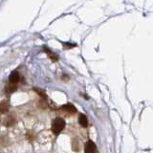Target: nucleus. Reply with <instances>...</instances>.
I'll use <instances>...</instances> for the list:
<instances>
[{
    "label": "nucleus",
    "instance_id": "1",
    "mask_svg": "<svg viewBox=\"0 0 153 153\" xmlns=\"http://www.w3.org/2000/svg\"><path fill=\"white\" fill-rule=\"evenodd\" d=\"M65 127V121L61 118H56L52 123V130L55 134H59Z\"/></svg>",
    "mask_w": 153,
    "mask_h": 153
},
{
    "label": "nucleus",
    "instance_id": "2",
    "mask_svg": "<svg viewBox=\"0 0 153 153\" xmlns=\"http://www.w3.org/2000/svg\"><path fill=\"white\" fill-rule=\"evenodd\" d=\"M97 146L94 143L93 141L89 140L87 143H86L85 146V153H97Z\"/></svg>",
    "mask_w": 153,
    "mask_h": 153
},
{
    "label": "nucleus",
    "instance_id": "3",
    "mask_svg": "<svg viewBox=\"0 0 153 153\" xmlns=\"http://www.w3.org/2000/svg\"><path fill=\"white\" fill-rule=\"evenodd\" d=\"M60 109L64 110V111L68 112V113H71V114H75L76 112V108L72 103H66L65 105H63V106H61Z\"/></svg>",
    "mask_w": 153,
    "mask_h": 153
},
{
    "label": "nucleus",
    "instance_id": "4",
    "mask_svg": "<svg viewBox=\"0 0 153 153\" xmlns=\"http://www.w3.org/2000/svg\"><path fill=\"white\" fill-rule=\"evenodd\" d=\"M10 105H9V102L8 100H3V102H0V113L5 114L9 111Z\"/></svg>",
    "mask_w": 153,
    "mask_h": 153
},
{
    "label": "nucleus",
    "instance_id": "5",
    "mask_svg": "<svg viewBox=\"0 0 153 153\" xmlns=\"http://www.w3.org/2000/svg\"><path fill=\"white\" fill-rule=\"evenodd\" d=\"M19 74L17 73L16 71H13V73L10 76V83H13V84H16L19 80Z\"/></svg>",
    "mask_w": 153,
    "mask_h": 153
},
{
    "label": "nucleus",
    "instance_id": "6",
    "mask_svg": "<svg viewBox=\"0 0 153 153\" xmlns=\"http://www.w3.org/2000/svg\"><path fill=\"white\" fill-rule=\"evenodd\" d=\"M79 124H80L81 126H83V127H86V126H87L88 121H87V118H86L85 115H83V114H80V115H79Z\"/></svg>",
    "mask_w": 153,
    "mask_h": 153
},
{
    "label": "nucleus",
    "instance_id": "7",
    "mask_svg": "<svg viewBox=\"0 0 153 153\" xmlns=\"http://www.w3.org/2000/svg\"><path fill=\"white\" fill-rule=\"evenodd\" d=\"M16 90V84H13V83H10L6 86V92L7 93H13L14 92V91Z\"/></svg>",
    "mask_w": 153,
    "mask_h": 153
},
{
    "label": "nucleus",
    "instance_id": "8",
    "mask_svg": "<svg viewBox=\"0 0 153 153\" xmlns=\"http://www.w3.org/2000/svg\"><path fill=\"white\" fill-rule=\"evenodd\" d=\"M14 123H16V119H14L13 116H10L6 119V126H13Z\"/></svg>",
    "mask_w": 153,
    "mask_h": 153
},
{
    "label": "nucleus",
    "instance_id": "9",
    "mask_svg": "<svg viewBox=\"0 0 153 153\" xmlns=\"http://www.w3.org/2000/svg\"><path fill=\"white\" fill-rule=\"evenodd\" d=\"M45 51H46V53H48V55H49V56L51 57L53 61H56V60H57V56H56V54H54V53H52L49 49H45Z\"/></svg>",
    "mask_w": 153,
    "mask_h": 153
},
{
    "label": "nucleus",
    "instance_id": "10",
    "mask_svg": "<svg viewBox=\"0 0 153 153\" xmlns=\"http://www.w3.org/2000/svg\"><path fill=\"white\" fill-rule=\"evenodd\" d=\"M73 149L74 151H79V141L76 139H74L73 140Z\"/></svg>",
    "mask_w": 153,
    "mask_h": 153
}]
</instances>
